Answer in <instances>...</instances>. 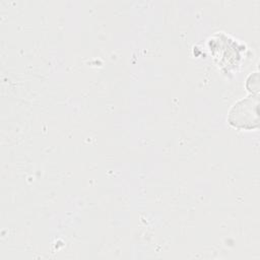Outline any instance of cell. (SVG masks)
I'll list each match as a JSON object with an SVG mask.
<instances>
[{
	"label": "cell",
	"mask_w": 260,
	"mask_h": 260,
	"mask_svg": "<svg viewBox=\"0 0 260 260\" xmlns=\"http://www.w3.org/2000/svg\"><path fill=\"white\" fill-rule=\"evenodd\" d=\"M258 95H250L236 103L231 109L228 122L239 129H253L258 127Z\"/></svg>",
	"instance_id": "1"
}]
</instances>
